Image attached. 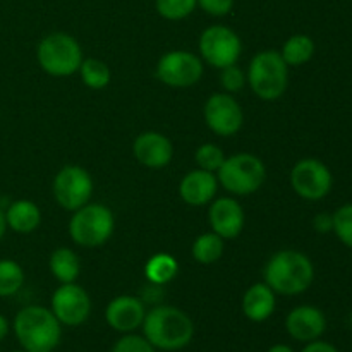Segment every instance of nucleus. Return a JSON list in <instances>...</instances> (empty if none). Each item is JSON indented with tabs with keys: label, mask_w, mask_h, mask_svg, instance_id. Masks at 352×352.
<instances>
[{
	"label": "nucleus",
	"mask_w": 352,
	"mask_h": 352,
	"mask_svg": "<svg viewBox=\"0 0 352 352\" xmlns=\"http://www.w3.org/2000/svg\"><path fill=\"white\" fill-rule=\"evenodd\" d=\"M265 284L282 296H298L308 291L315 280L313 261L296 250H282L272 254L263 270Z\"/></svg>",
	"instance_id": "nucleus-1"
},
{
	"label": "nucleus",
	"mask_w": 352,
	"mask_h": 352,
	"mask_svg": "<svg viewBox=\"0 0 352 352\" xmlns=\"http://www.w3.org/2000/svg\"><path fill=\"white\" fill-rule=\"evenodd\" d=\"M144 339L160 351H181L195 336V325L188 313L175 306H157L143 320Z\"/></svg>",
	"instance_id": "nucleus-2"
},
{
	"label": "nucleus",
	"mask_w": 352,
	"mask_h": 352,
	"mask_svg": "<svg viewBox=\"0 0 352 352\" xmlns=\"http://www.w3.org/2000/svg\"><path fill=\"white\" fill-rule=\"evenodd\" d=\"M14 333L28 352H54L62 337V325L52 309L26 306L14 318Z\"/></svg>",
	"instance_id": "nucleus-3"
},
{
	"label": "nucleus",
	"mask_w": 352,
	"mask_h": 352,
	"mask_svg": "<svg viewBox=\"0 0 352 352\" xmlns=\"http://www.w3.org/2000/svg\"><path fill=\"white\" fill-rule=\"evenodd\" d=\"M246 79L258 98L265 102H274L287 91L289 65L282 58L280 52H258L248 65Z\"/></svg>",
	"instance_id": "nucleus-4"
},
{
	"label": "nucleus",
	"mask_w": 352,
	"mask_h": 352,
	"mask_svg": "<svg viewBox=\"0 0 352 352\" xmlns=\"http://www.w3.org/2000/svg\"><path fill=\"white\" fill-rule=\"evenodd\" d=\"M36 58L40 67L54 78H65L79 71L82 64V48L72 34L50 33L38 43Z\"/></svg>",
	"instance_id": "nucleus-5"
},
{
	"label": "nucleus",
	"mask_w": 352,
	"mask_h": 352,
	"mask_svg": "<svg viewBox=\"0 0 352 352\" xmlns=\"http://www.w3.org/2000/svg\"><path fill=\"white\" fill-rule=\"evenodd\" d=\"M116 219L109 206L102 203H86L72 212L69 220V236L81 248H100L112 237Z\"/></svg>",
	"instance_id": "nucleus-6"
},
{
	"label": "nucleus",
	"mask_w": 352,
	"mask_h": 352,
	"mask_svg": "<svg viewBox=\"0 0 352 352\" xmlns=\"http://www.w3.org/2000/svg\"><path fill=\"white\" fill-rule=\"evenodd\" d=\"M219 184L236 196H250L263 186L267 167L263 160L253 153H236L226 157L217 172Z\"/></svg>",
	"instance_id": "nucleus-7"
},
{
	"label": "nucleus",
	"mask_w": 352,
	"mask_h": 352,
	"mask_svg": "<svg viewBox=\"0 0 352 352\" xmlns=\"http://www.w3.org/2000/svg\"><path fill=\"white\" fill-rule=\"evenodd\" d=\"M198 48L201 60L212 67L223 69L227 65L237 64L243 52V43L236 31L222 24H215L203 31Z\"/></svg>",
	"instance_id": "nucleus-8"
},
{
	"label": "nucleus",
	"mask_w": 352,
	"mask_h": 352,
	"mask_svg": "<svg viewBox=\"0 0 352 352\" xmlns=\"http://www.w3.org/2000/svg\"><path fill=\"white\" fill-rule=\"evenodd\" d=\"M52 192L60 208L76 212L91 201L93 179L86 168L79 165H65L54 177Z\"/></svg>",
	"instance_id": "nucleus-9"
},
{
	"label": "nucleus",
	"mask_w": 352,
	"mask_h": 352,
	"mask_svg": "<svg viewBox=\"0 0 352 352\" xmlns=\"http://www.w3.org/2000/svg\"><path fill=\"white\" fill-rule=\"evenodd\" d=\"M333 177L330 168L318 158H302L291 170V186L299 198L318 201L332 191Z\"/></svg>",
	"instance_id": "nucleus-10"
},
{
	"label": "nucleus",
	"mask_w": 352,
	"mask_h": 352,
	"mask_svg": "<svg viewBox=\"0 0 352 352\" xmlns=\"http://www.w3.org/2000/svg\"><path fill=\"white\" fill-rule=\"evenodd\" d=\"M157 78L172 88H189L203 78V60L188 50H172L162 55Z\"/></svg>",
	"instance_id": "nucleus-11"
},
{
	"label": "nucleus",
	"mask_w": 352,
	"mask_h": 352,
	"mask_svg": "<svg viewBox=\"0 0 352 352\" xmlns=\"http://www.w3.org/2000/svg\"><path fill=\"white\" fill-rule=\"evenodd\" d=\"M52 313L65 327H79L89 318L91 298L76 282L60 284L52 294Z\"/></svg>",
	"instance_id": "nucleus-12"
},
{
	"label": "nucleus",
	"mask_w": 352,
	"mask_h": 352,
	"mask_svg": "<svg viewBox=\"0 0 352 352\" xmlns=\"http://www.w3.org/2000/svg\"><path fill=\"white\" fill-rule=\"evenodd\" d=\"M206 126L222 138L234 136L244 124V112L230 93H213L203 109Z\"/></svg>",
	"instance_id": "nucleus-13"
},
{
	"label": "nucleus",
	"mask_w": 352,
	"mask_h": 352,
	"mask_svg": "<svg viewBox=\"0 0 352 352\" xmlns=\"http://www.w3.org/2000/svg\"><path fill=\"white\" fill-rule=\"evenodd\" d=\"M208 222L212 232L219 234L223 241L236 239L244 229V208L234 198H215L210 203Z\"/></svg>",
	"instance_id": "nucleus-14"
},
{
	"label": "nucleus",
	"mask_w": 352,
	"mask_h": 352,
	"mask_svg": "<svg viewBox=\"0 0 352 352\" xmlns=\"http://www.w3.org/2000/svg\"><path fill=\"white\" fill-rule=\"evenodd\" d=\"M146 316L144 302L136 296H117L107 305L105 320L116 332L131 333L143 325Z\"/></svg>",
	"instance_id": "nucleus-15"
},
{
	"label": "nucleus",
	"mask_w": 352,
	"mask_h": 352,
	"mask_svg": "<svg viewBox=\"0 0 352 352\" xmlns=\"http://www.w3.org/2000/svg\"><path fill=\"white\" fill-rule=\"evenodd\" d=\"M133 153L143 167L164 168L172 162L174 144L165 134L157 133V131H146L134 140Z\"/></svg>",
	"instance_id": "nucleus-16"
},
{
	"label": "nucleus",
	"mask_w": 352,
	"mask_h": 352,
	"mask_svg": "<svg viewBox=\"0 0 352 352\" xmlns=\"http://www.w3.org/2000/svg\"><path fill=\"white\" fill-rule=\"evenodd\" d=\"M327 329V318L322 309L315 306L302 305L291 309L285 318V330L289 336L299 342H313L323 336Z\"/></svg>",
	"instance_id": "nucleus-17"
},
{
	"label": "nucleus",
	"mask_w": 352,
	"mask_h": 352,
	"mask_svg": "<svg viewBox=\"0 0 352 352\" xmlns=\"http://www.w3.org/2000/svg\"><path fill=\"white\" fill-rule=\"evenodd\" d=\"M219 189L217 174L203 168H195L182 177L179 184L181 199L189 206H205L215 199Z\"/></svg>",
	"instance_id": "nucleus-18"
},
{
	"label": "nucleus",
	"mask_w": 352,
	"mask_h": 352,
	"mask_svg": "<svg viewBox=\"0 0 352 352\" xmlns=\"http://www.w3.org/2000/svg\"><path fill=\"white\" fill-rule=\"evenodd\" d=\"M277 306L275 292L265 282H258L248 287L243 296V313L248 320L261 323L270 318Z\"/></svg>",
	"instance_id": "nucleus-19"
},
{
	"label": "nucleus",
	"mask_w": 352,
	"mask_h": 352,
	"mask_svg": "<svg viewBox=\"0 0 352 352\" xmlns=\"http://www.w3.org/2000/svg\"><path fill=\"white\" fill-rule=\"evenodd\" d=\"M7 227L17 234H31L40 227L41 212L31 199H16L6 212Z\"/></svg>",
	"instance_id": "nucleus-20"
},
{
	"label": "nucleus",
	"mask_w": 352,
	"mask_h": 352,
	"mask_svg": "<svg viewBox=\"0 0 352 352\" xmlns=\"http://www.w3.org/2000/svg\"><path fill=\"white\" fill-rule=\"evenodd\" d=\"M48 268L60 284H71V282L78 280L79 274H81V261L71 248H57L50 254Z\"/></svg>",
	"instance_id": "nucleus-21"
},
{
	"label": "nucleus",
	"mask_w": 352,
	"mask_h": 352,
	"mask_svg": "<svg viewBox=\"0 0 352 352\" xmlns=\"http://www.w3.org/2000/svg\"><path fill=\"white\" fill-rule=\"evenodd\" d=\"M280 55L289 67L305 65L306 62L311 60L313 55H315V41H313L308 34H292V36L287 38V41L282 45Z\"/></svg>",
	"instance_id": "nucleus-22"
},
{
	"label": "nucleus",
	"mask_w": 352,
	"mask_h": 352,
	"mask_svg": "<svg viewBox=\"0 0 352 352\" xmlns=\"http://www.w3.org/2000/svg\"><path fill=\"white\" fill-rule=\"evenodd\" d=\"M179 272V263L172 254L157 253L144 265V275L153 285H165L175 278Z\"/></svg>",
	"instance_id": "nucleus-23"
},
{
	"label": "nucleus",
	"mask_w": 352,
	"mask_h": 352,
	"mask_svg": "<svg viewBox=\"0 0 352 352\" xmlns=\"http://www.w3.org/2000/svg\"><path fill=\"white\" fill-rule=\"evenodd\" d=\"M191 253L195 261L201 265H213L222 258L223 239L215 232H205L192 243Z\"/></svg>",
	"instance_id": "nucleus-24"
},
{
	"label": "nucleus",
	"mask_w": 352,
	"mask_h": 352,
	"mask_svg": "<svg viewBox=\"0 0 352 352\" xmlns=\"http://www.w3.org/2000/svg\"><path fill=\"white\" fill-rule=\"evenodd\" d=\"M78 72L82 82L91 89H103L112 78L109 65L100 58H85Z\"/></svg>",
	"instance_id": "nucleus-25"
},
{
	"label": "nucleus",
	"mask_w": 352,
	"mask_h": 352,
	"mask_svg": "<svg viewBox=\"0 0 352 352\" xmlns=\"http://www.w3.org/2000/svg\"><path fill=\"white\" fill-rule=\"evenodd\" d=\"M24 284V272L14 260H0V298H10Z\"/></svg>",
	"instance_id": "nucleus-26"
},
{
	"label": "nucleus",
	"mask_w": 352,
	"mask_h": 352,
	"mask_svg": "<svg viewBox=\"0 0 352 352\" xmlns=\"http://www.w3.org/2000/svg\"><path fill=\"white\" fill-rule=\"evenodd\" d=\"M198 2L196 0H155V9L164 19L181 21L192 14Z\"/></svg>",
	"instance_id": "nucleus-27"
},
{
	"label": "nucleus",
	"mask_w": 352,
	"mask_h": 352,
	"mask_svg": "<svg viewBox=\"0 0 352 352\" xmlns=\"http://www.w3.org/2000/svg\"><path fill=\"white\" fill-rule=\"evenodd\" d=\"M332 230L339 237L340 243L352 250V203H346L332 213Z\"/></svg>",
	"instance_id": "nucleus-28"
},
{
	"label": "nucleus",
	"mask_w": 352,
	"mask_h": 352,
	"mask_svg": "<svg viewBox=\"0 0 352 352\" xmlns=\"http://www.w3.org/2000/svg\"><path fill=\"white\" fill-rule=\"evenodd\" d=\"M195 160L198 164V168L217 174L219 168L222 167L223 160H226V155H223V151L217 144L205 143L201 146H198V150L195 153Z\"/></svg>",
	"instance_id": "nucleus-29"
},
{
	"label": "nucleus",
	"mask_w": 352,
	"mask_h": 352,
	"mask_svg": "<svg viewBox=\"0 0 352 352\" xmlns=\"http://www.w3.org/2000/svg\"><path fill=\"white\" fill-rule=\"evenodd\" d=\"M246 82V74H244V71L237 64L220 69V85H222L226 93H230V95L232 93H239Z\"/></svg>",
	"instance_id": "nucleus-30"
},
{
	"label": "nucleus",
	"mask_w": 352,
	"mask_h": 352,
	"mask_svg": "<svg viewBox=\"0 0 352 352\" xmlns=\"http://www.w3.org/2000/svg\"><path fill=\"white\" fill-rule=\"evenodd\" d=\"M112 352H157V349L144 337L127 333L117 340Z\"/></svg>",
	"instance_id": "nucleus-31"
},
{
	"label": "nucleus",
	"mask_w": 352,
	"mask_h": 352,
	"mask_svg": "<svg viewBox=\"0 0 352 352\" xmlns=\"http://www.w3.org/2000/svg\"><path fill=\"white\" fill-rule=\"evenodd\" d=\"M206 14L215 17L227 16L232 10L234 0H196Z\"/></svg>",
	"instance_id": "nucleus-32"
},
{
	"label": "nucleus",
	"mask_w": 352,
	"mask_h": 352,
	"mask_svg": "<svg viewBox=\"0 0 352 352\" xmlns=\"http://www.w3.org/2000/svg\"><path fill=\"white\" fill-rule=\"evenodd\" d=\"M313 227L316 229V232L320 234H327V232H332V227H333V220L330 213H318L313 220Z\"/></svg>",
	"instance_id": "nucleus-33"
},
{
	"label": "nucleus",
	"mask_w": 352,
	"mask_h": 352,
	"mask_svg": "<svg viewBox=\"0 0 352 352\" xmlns=\"http://www.w3.org/2000/svg\"><path fill=\"white\" fill-rule=\"evenodd\" d=\"M302 352H339V351L329 342H323V340H313V342H308V346L302 349Z\"/></svg>",
	"instance_id": "nucleus-34"
},
{
	"label": "nucleus",
	"mask_w": 352,
	"mask_h": 352,
	"mask_svg": "<svg viewBox=\"0 0 352 352\" xmlns=\"http://www.w3.org/2000/svg\"><path fill=\"white\" fill-rule=\"evenodd\" d=\"M7 333H9V322H7L6 316L0 315V342L6 339Z\"/></svg>",
	"instance_id": "nucleus-35"
},
{
	"label": "nucleus",
	"mask_w": 352,
	"mask_h": 352,
	"mask_svg": "<svg viewBox=\"0 0 352 352\" xmlns=\"http://www.w3.org/2000/svg\"><path fill=\"white\" fill-rule=\"evenodd\" d=\"M268 352H294L291 346H287V344H275V346H272Z\"/></svg>",
	"instance_id": "nucleus-36"
},
{
	"label": "nucleus",
	"mask_w": 352,
	"mask_h": 352,
	"mask_svg": "<svg viewBox=\"0 0 352 352\" xmlns=\"http://www.w3.org/2000/svg\"><path fill=\"white\" fill-rule=\"evenodd\" d=\"M7 230V222H6V212H3L2 208H0V239L3 237V234H6Z\"/></svg>",
	"instance_id": "nucleus-37"
},
{
	"label": "nucleus",
	"mask_w": 352,
	"mask_h": 352,
	"mask_svg": "<svg viewBox=\"0 0 352 352\" xmlns=\"http://www.w3.org/2000/svg\"><path fill=\"white\" fill-rule=\"evenodd\" d=\"M12 352H28V351H24V349H23V351H12Z\"/></svg>",
	"instance_id": "nucleus-38"
}]
</instances>
